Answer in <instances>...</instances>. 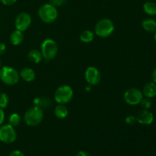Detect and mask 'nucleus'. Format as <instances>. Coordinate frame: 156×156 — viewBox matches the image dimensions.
Instances as JSON below:
<instances>
[{
	"instance_id": "obj_15",
	"label": "nucleus",
	"mask_w": 156,
	"mask_h": 156,
	"mask_svg": "<svg viewBox=\"0 0 156 156\" xmlns=\"http://www.w3.org/2000/svg\"><path fill=\"white\" fill-rule=\"evenodd\" d=\"M54 114L57 118L64 119L68 116L69 111L66 107L64 106V105H60L59 104V105H57L55 108Z\"/></svg>"
},
{
	"instance_id": "obj_21",
	"label": "nucleus",
	"mask_w": 156,
	"mask_h": 156,
	"mask_svg": "<svg viewBox=\"0 0 156 156\" xmlns=\"http://www.w3.org/2000/svg\"><path fill=\"white\" fill-rule=\"evenodd\" d=\"M9 102V98L7 94L5 93H2L0 94V108L2 109H5L7 108Z\"/></svg>"
},
{
	"instance_id": "obj_22",
	"label": "nucleus",
	"mask_w": 156,
	"mask_h": 156,
	"mask_svg": "<svg viewBox=\"0 0 156 156\" xmlns=\"http://www.w3.org/2000/svg\"><path fill=\"white\" fill-rule=\"evenodd\" d=\"M140 104L142 108L146 110H149L151 108V106H152V102H151L150 99L148 98H143Z\"/></svg>"
},
{
	"instance_id": "obj_13",
	"label": "nucleus",
	"mask_w": 156,
	"mask_h": 156,
	"mask_svg": "<svg viewBox=\"0 0 156 156\" xmlns=\"http://www.w3.org/2000/svg\"><path fill=\"white\" fill-rule=\"evenodd\" d=\"M143 94L148 98H152L156 96V84L155 82H149L143 88Z\"/></svg>"
},
{
	"instance_id": "obj_17",
	"label": "nucleus",
	"mask_w": 156,
	"mask_h": 156,
	"mask_svg": "<svg viewBox=\"0 0 156 156\" xmlns=\"http://www.w3.org/2000/svg\"><path fill=\"white\" fill-rule=\"evenodd\" d=\"M28 59L34 63H39L42 61L43 56L41 54V52L37 50H32L28 53Z\"/></svg>"
},
{
	"instance_id": "obj_29",
	"label": "nucleus",
	"mask_w": 156,
	"mask_h": 156,
	"mask_svg": "<svg viewBox=\"0 0 156 156\" xmlns=\"http://www.w3.org/2000/svg\"><path fill=\"white\" fill-rule=\"evenodd\" d=\"M76 156H90V155L89 154H88L87 152H85V151H80V152H78Z\"/></svg>"
},
{
	"instance_id": "obj_9",
	"label": "nucleus",
	"mask_w": 156,
	"mask_h": 156,
	"mask_svg": "<svg viewBox=\"0 0 156 156\" xmlns=\"http://www.w3.org/2000/svg\"><path fill=\"white\" fill-rule=\"evenodd\" d=\"M30 24H31V17L26 12H21L15 18V28L22 32L27 30Z\"/></svg>"
},
{
	"instance_id": "obj_16",
	"label": "nucleus",
	"mask_w": 156,
	"mask_h": 156,
	"mask_svg": "<svg viewBox=\"0 0 156 156\" xmlns=\"http://www.w3.org/2000/svg\"><path fill=\"white\" fill-rule=\"evenodd\" d=\"M142 26H143V29L148 32H155L156 31V21L153 19H148L144 20L142 22Z\"/></svg>"
},
{
	"instance_id": "obj_6",
	"label": "nucleus",
	"mask_w": 156,
	"mask_h": 156,
	"mask_svg": "<svg viewBox=\"0 0 156 156\" xmlns=\"http://www.w3.org/2000/svg\"><path fill=\"white\" fill-rule=\"evenodd\" d=\"M73 90L69 85H62L56 90L54 99L58 104L65 105L73 99Z\"/></svg>"
},
{
	"instance_id": "obj_3",
	"label": "nucleus",
	"mask_w": 156,
	"mask_h": 156,
	"mask_svg": "<svg viewBox=\"0 0 156 156\" xmlns=\"http://www.w3.org/2000/svg\"><path fill=\"white\" fill-rule=\"evenodd\" d=\"M20 76L15 69L3 66L0 69V80L7 85H15L19 81Z\"/></svg>"
},
{
	"instance_id": "obj_28",
	"label": "nucleus",
	"mask_w": 156,
	"mask_h": 156,
	"mask_svg": "<svg viewBox=\"0 0 156 156\" xmlns=\"http://www.w3.org/2000/svg\"><path fill=\"white\" fill-rule=\"evenodd\" d=\"M6 51V46L3 43H0V56L3 55Z\"/></svg>"
},
{
	"instance_id": "obj_19",
	"label": "nucleus",
	"mask_w": 156,
	"mask_h": 156,
	"mask_svg": "<svg viewBox=\"0 0 156 156\" xmlns=\"http://www.w3.org/2000/svg\"><path fill=\"white\" fill-rule=\"evenodd\" d=\"M94 38V34L89 30H84L80 34V40L83 43H91Z\"/></svg>"
},
{
	"instance_id": "obj_25",
	"label": "nucleus",
	"mask_w": 156,
	"mask_h": 156,
	"mask_svg": "<svg viewBox=\"0 0 156 156\" xmlns=\"http://www.w3.org/2000/svg\"><path fill=\"white\" fill-rule=\"evenodd\" d=\"M2 3L5 5H12L17 2V0H0Z\"/></svg>"
},
{
	"instance_id": "obj_2",
	"label": "nucleus",
	"mask_w": 156,
	"mask_h": 156,
	"mask_svg": "<svg viewBox=\"0 0 156 156\" xmlns=\"http://www.w3.org/2000/svg\"><path fill=\"white\" fill-rule=\"evenodd\" d=\"M44 118V112L38 106L32 107L25 112L24 120L26 124L30 126H34L40 124Z\"/></svg>"
},
{
	"instance_id": "obj_23",
	"label": "nucleus",
	"mask_w": 156,
	"mask_h": 156,
	"mask_svg": "<svg viewBox=\"0 0 156 156\" xmlns=\"http://www.w3.org/2000/svg\"><path fill=\"white\" fill-rule=\"evenodd\" d=\"M136 121V118L134 116H128L126 118V123L129 125H133Z\"/></svg>"
},
{
	"instance_id": "obj_12",
	"label": "nucleus",
	"mask_w": 156,
	"mask_h": 156,
	"mask_svg": "<svg viewBox=\"0 0 156 156\" xmlns=\"http://www.w3.org/2000/svg\"><path fill=\"white\" fill-rule=\"evenodd\" d=\"M19 76L20 78H21L23 80L27 82L34 81L36 77L35 72L30 68H24L21 69V71L19 73Z\"/></svg>"
},
{
	"instance_id": "obj_11",
	"label": "nucleus",
	"mask_w": 156,
	"mask_h": 156,
	"mask_svg": "<svg viewBox=\"0 0 156 156\" xmlns=\"http://www.w3.org/2000/svg\"><path fill=\"white\" fill-rule=\"evenodd\" d=\"M136 121L143 125H149L153 122L154 115L149 110L143 109L137 114Z\"/></svg>"
},
{
	"instance_id": "obj_1",
	"label": "nucleus",
	"mask_w": 156,
	"mask_h": 156,
	"mask_svg": "<svg viewBox=\"0 0 156 156\" xmlns=\"http://www.w3.org/2000/svg\"><path fill=\"white\" fill-rule=\"evenodd\" d=\"M38 16L40 19L44 23L51 24L54 22L58 17V12L56 8L50 3L43 5L38 9Z\"/></svg>"
},
{
	"instance_id": "obj_10",
	"label": "nucleus",
	"mask_w": 156,
	"mask_h": 156,
	"mask_svg": "<svg viewBox=\"0 0 156 156\" xmlns=\"http://www.w3.org/2000/svg\"><path fill=\"white\" fill-rule=\"evenodd\" d=\"M85 77L87 82L91 85H98L101 79L100 72L94 66H90L87 68L85 73Z\"/></svg>"
},
{
	"instance_id": "obj_26",
	"label": "nucleus",
	"mask_w": 156,
	"mask_h": 156,
	"mask_svg": "<svg viewBox=\"0 0 156 156\" xmlns=\"http://www.w3.org/2000/svg\"><path fill=\"white\" fill-rule=\"evenodd\" d=\"M9 156H25L22 152L19 150H15L10 153Z\"/></svg>"
},
{
	"instance_id": "obj_7",
	"label": "nucleus",
	"mask_w": 156,
	"mask_h": 156,
	"mask_svg": "<svg viewBox=\"0 0 156 156\" xmlns=\"http://www.w3.org/2000/svg\"><path fill=\"white\" fill-rule=\"evenodd\" d=\"M17 133L15 127L10 124L0 126V141L4 143H12L16 140Z\"/></svg>"
},
{
	"instance_id": "obj_4",
	"label": "nucleus",
	"mask_w": 156,
	"mask_h": 156,
	"mask_svg": "<svg viewBox=\"0 0 156 156\" xmlns=\"http://www.w3.org/2000/svg\"><path fill=\"white\" fill-rule=\"evenodd\" d=\"M94 31L97 36L100 37H108L114 31V24L111 19L105 18L96 24Z\"/></svg>"
},
{
	"instance_id": "obj_30",
	"label": "nucleus",
	"mask_w": 156,
	"mask_h": 156,
	"mask_svg": "<svg viewBox=\"0 0 156 156\" xmlns=\"http://www.w3.org/2000/svg\"><path fill=\"white\" fill-rule=\"evenodd\" d=\"M152 80H153V82H155L156 84V68L153 70V72H152Z\"/></svg>"
},
{
	"instance_id": "obj_32",
	"label": "nucleus",
	"mask_w": 156,
	"mask_h": 156,
	"mask_svg": "<svg viewBox=\"0 0 156 156\" xmlns=\"http://www.w3.org/2000/svg\"><path fill=\"white\" fill-rule=\"evenodd\" d=\"M1 66H2V62H1V59H0V69H1Z\"/></svg>"
},
{
	"instance_id": "obj_31",
	"label": "nucleus",
	"mask_w": 156,
	"mask_h": 156,
	"mask_svg": "<svg viewBox=\"0 0 156 156\" xmlns=\"http://www.w3.org/2000/svg\"><path fill=\"white\" fill-rule=\"evenodd\" d=\"M154 39H155V41L156 42V31H155V36H154Z\"/></svg>"
},
{
	"instance_id": "obj_8",
	"label": "nucleus",
	"mask_w": 156,
	"mask_h": 156,
	"mask_svg": "<svg viewBox=\"0 0 156 156\" xmlns=\"http://www.w3.org/2000/svg\"><path fill=\"white\" fill-rule=\"evenodd\" d=\"M143 98V92L140 90L134 88L126 90L123 95L125 102L129 105H139Z\"/></svg>"
},
{
	"instance_id": "obj_20",
	"label": "nucleus",
	"mask_w": 156,
	"mask_h": 156,
	"mask_svg": "<svg viewBox=\"0 0 156 156\" xmlns=\"http://www.w3.org/2000/svg\"><path fill=\"white\" fill-rule=\"evenodd\" d=\"M21 123V117L17 113H13V114H11L9 117V124H10L11 126H18Z\"/></svg>"
},
{
	"instance_id": "obj_14",
	"label": "nucleus",
	"mask_w": 156,
	"mask_h": 156,
	"mask_svg": "<svg viewBox=\"0 0 156 156\" xmlns=\"http://www.w3.org/2000/svg\"><path fill=\"white\" fill-rule=\"evenodd\" d=\"M9 39H10V42L12 45L18 46L22 43L23 40H24V34H23L22 31L16 29L11 34Z\"/></svg>"
},
{
	"instance_id": "obj_27",
	"label": "nucleus",
	"mask_w": 156,
	"mask_h": 156,
	"mask_svg": "<svg viewBox=\"0 0 156 156\" xmlns=\"http://www.w3.org/2000/svg\"><path fill=\"white\" fill-rule=\"evenodd\" d=\"M5 120V112L3 111V109L0 108V126H2V124L3 123Z\"/></svg>"
},
{
	"instance_id": "obj_5",
	"label": "nucleus",
	"mask_w": 156,
	"mask_h": 156,
	"mask_svg": "<svg viewBox=\"0 0 156 156\" xmlns=\"http://www.w3.org/2000/svg\"><path fill=\"white\" fill-rule=\"evenodd\" d=\"M41 54L47 60H51L56 57L58 53L57 44L52 39H46L41 45Z\"/></svg>"
},
{
	"instance_id": "obj_24",
	"label": "nucleus",
	"mask_w": 156,
	"mask_h": 156,
	"mask_svg": "<svg viewBox=\"0 0 156 156\" xmlns=\"http://www.w3.org/2000/svg\"><path fill=\"white\" fill-rule=\"evenodd\" d=\"M66 2V0H50V4L56 6H61Z\"/></svg>"
},
{
	"instance_id": "obj_18",
	"label": "nucleus",
	"mask_w": 156,
	"mask_h": 156,
	"mask_svg": "<svg viewBox=\"0 0 156 156\" xmlns=\"http://www.w3.org/2000/svg\"><path fill=\"white\" fill-rule=\"evenodd\" d=\"M143 10L147 15H156V3L153 2H147L143 5Z\"/></svg>"
}]
</instances>
